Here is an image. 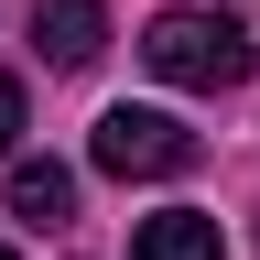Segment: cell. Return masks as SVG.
<instances>
[{
    "label": "cell",
    "instance_id": "obj_1",
    "mask_svg": "<svg viewBox=\"0 0 260 260\" xmlns=\"http://www.w3.org/2000/svg\"><path fill=\"white\" fill-rule=\"evenodd\" d=\"M141 65L162 87H195V98H217V87H239L249 76V22L239 11H152L141 22Z\"/></svg>",
    "mask_w": 260,
    "mask_h": 260
},
{
    "label": "cell",
    "instance_id": "obj_2",
    "mask_svg": "<svg viewBox=\"0 0 260 260\" xmlns=\"http://www.w3.org/2000/svg\"><path fill=\"white\" fill-rule=\"evenodd\" d=\"M87 162L119 174V184H162V174L195 162V130H184L174 109H109V119L87 130Z\"/></svg>",
    "mask_w": 260,
    "mask_h": 260
},
{
    "label": "cell",
    "instance_id": "obj_3",
    "mask_svg": "<svg viewBox=\"0 0 260 260\" xmlns=\"http://www.w3.org/2000/svg\"><path fill=\"white\" fill-rule=\"evenodd\" d=\"M32 44H44V65L87 76V65L109 54V11H98V0H32Z\"/></svg>",
    "mask_w": 260,
    "mask_h": 260
},
{
    "label": "cell",
    "instance_id": "obj_4",
    "mask_svg": "<svg viewBox=\"0 0 260 260\" xmlns=\"http://www.w3.org/2000/svg\"><path fill=\"white\" fill-rule=\"evenodd\" d=\"M11 217L22 228H65L76 217V174H65L54 152H11Z\"/></svg>",
    "mask_w": 260,
    "mask_h": 260
},
{
    "label": "cell",
    "instance_id": "obj_5",
    "mask_svg": "<svg viewBox=\"0 0 260 260\" xmlns=\"http://www.w3.org/2000/svg\"><path fill=\"white\" fill-rule=\"evenodd\" d=\"M130 260H228V249H217V217H195V206H162V217H141Z\"/></svg>",
    "mask_w": 260,
    "mask_h": 260
},
{
    "label": "cell",
    "instance_id": "obj_6",
    "mask_svg": "<svg viewBox=\"0 0 260 260\" xmlns=\"http://www.w3.org/2000/svg\"><path fill=\"white\" fill-rule=\"evenodd\" d=\"M22 141V76H0V152Z\"/></svg>",
    "mask_w": 260,
    "mask_h": 260
},
{
    "label": "cell",
    "instance_id": "obj_7",
    "mask_svg": "<svg viewBox=\"0 0 260 260\" xmlns=\"http://www.w3.org/2000/svg\"><path fill=\"white\" fill-rule=\"evenodd\" d=\"M0 260H11V249H0Z\"/></svg>",
    "mask_w": 260,
    "mask_h": 260
}]
</instances>
